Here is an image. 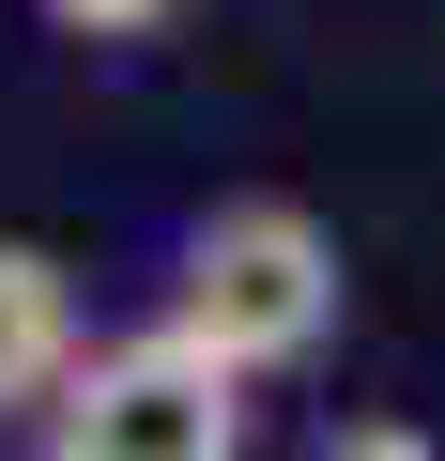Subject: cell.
Masks as SVG:
<instances>
[{
    "label": "cell",
    "mask_w": 445,
    "mask_h": 461,
    "mask_svg": "<svg viewBox=\"0 0 445 461\" xmlns=\"http://www.w3.org/2000/svg\"><path fill=\"white\" fill-rule=\"evenodd\" d=\"M338 308H353V262H338V230H323L307 200L246 185V200L184 215V247H169V308H154V323H184L215 369L277 384V369H307V354L338 339Z\"/></svg>",
    "instance_id": "obj_1"
},
{
    "label": "cell",
    "mask_w": 445,
    "mask_h": 461,
    "mask_svg": "<svg viewBox=\"0 0 445 461\" xmlns=\"http://www.w3.org/2000/svg\"><path fill=\"white\" fill-rule=\"evenodd\" d=\"M31 461H246V369H215L184 323L93 339V369L47 400Z\"/></svg>",
    "instance_id": "obj_2"
},
{
    "label": "cell",
    "mask_w": 445,
    "mask_h": 461,
    "mask_svg": "<svg viewBox=\"0 0 445 461\" xmlns=\"http://www.w3.org/2000/svg\"><path fill=\"white\" fill-rule=\"evenodd\" d=\"M93 369V339H77V277H62V247H31V230H0V430H47V400Z\"/></svg>",
    "instance_id": "obj_3"
},
{
    "label": "cell",
    "mask_w": 445,
    "mask_h": 461,
    "mask_svg": "<svg viewBox=\"0 0 445 461\" xmlns=\"http://www.w3.org/2000/svg\"><path fill=\"white\" fill-rule=\"evenodd\" d=\"M31 16L62 47H154V32H184V0H31Z\"/></svg>",
    "instance_id": "obj_4"
},
{
    "label": "cell",
    "mask_w": 445,
    "mask_h": 461,
    "mask_svg": "<svg viewBox=\"0 0 445 461\" xmlns=\"http://www.w3.org/2000/svg\"><path fill=\"white\" fill-rule=\"evenodd\" d=\"M307 461H445V446H430L414 415H338V430H323Z\"/></svg>",
    "instance_id": "obj_5"
}]
</instances>
